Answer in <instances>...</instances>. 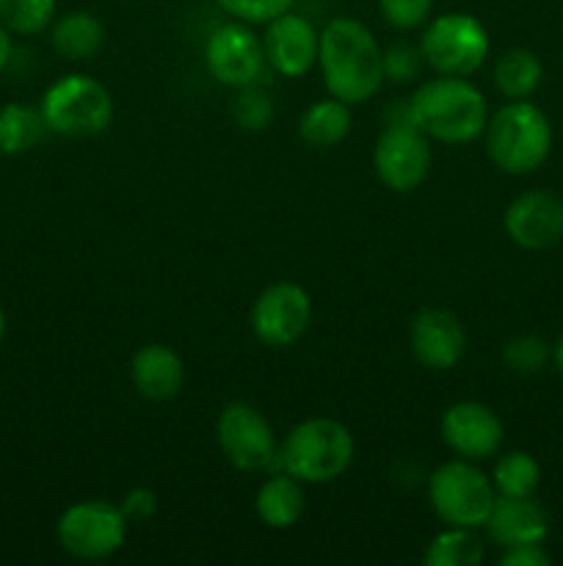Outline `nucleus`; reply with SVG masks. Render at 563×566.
<instances>
[{"label": "nucleus", "instance_id": "f8f14e48", "mask_svg": "<svg viewBox=\"0 0 563 566\" xmlns=\"http://www.w3.org/2000/svg\"><path fill=\"white\" fill-rule=\"evenodd\" d=\"M204 64H208L210 75L224 86H248L257 81L265 66L263 39L241 20L226 22L210 33L208 48H204Z\"/></svg>", "mask_w": 563, "mask_h": 566}, {"label": "nucleus", "instance_id": "7ed1b4c3", "mask_svg": "<svg viewBox=\"0 0 563 566\" xmlns=\"http://www.w3.org/2000/svg\"><path fill=\"white\" fill-rule=\"evenodd\" d=\"M353 462V434L331 418H309L293 426L279 448V468L301 484H329Z\"/></svg>", "mask_w": 563, "mask_h": 566}, {"label": "nucleus", "instance_id": "f3484780", "mask_svg": "<svg viewBox=\"0 0 563 566\" xmlns=\"http://www.w3.org/2000/svg\"><path fill=\"white\" fill-rule=\"evenodd\" d=\"M491 539L500 547L513 545H541L550 534L546 512L530 497L497 495L489 520L484 525Z\"/></svg>", "mask_w": 563, "mask_h": 566}, {"label": "nucleus", "instance_id": "1a4fd4ad", "mask_svg": "<svg viewBox=\"0 0 563 566\" xmlns=\"http://www.w3.org/2000/svg\"><path fill=\"white\" fill-rule=\"evenodd\" d=\"M428 142L431 138L412 119L386 122L373 149L379 180L397 193H408L423 186L431 171V160H434Z\"/></svg>", "mask_w": 563, "mask_h": 566}, {"label": "nucleus", "instance_id": "c9c22d12", "mask_svg": "<svg viewBox=\"0 0 563 566\" xmlns=\"http://www.w3.org/2000/svg\"><path fill=\"white\" fill-rule=\"evenodd\" d=\"M3 335H6V313L3 307H0V340H3Z\"/></svg>", "mask_w": 563, "mask_h": 566}, {"label": "nucleus", "instance_id": "b1692460", "mask_svg": "<svg viewBox=\"0 0 563 566\" xmlns=\"http://www.w3.org/2000/svg\"><path fill=\"white\" fill-rule=\"evenodd\" d=\"M423 562L428 566H475L484 562V542L475 528H447L431 539Z\"/></svg>", "mask_w": 563, "mask_h": 566}, {"label": "nucleus", "instance_id": "2eb2a0df", "mask_svg": "<svg viewBox=\"0 0 563 566\" xmlns=\"http://www.w3.org/2000/svg\"><path fill=\"white\" fill-rule=\"evenodd\" d=\"M408 346L414 359L431 370H450L464 357L467 335L450 310L425 307L419 310L408 326Z\"/></svg>", "mask_w": 563, "mask_h": 566}, {"label": "nucleus", "instance_id": "393cba45", "mask_svg": "<svg viewBox=\"0 0 563 566\" xmlns=\"http://www.w3.org/2000/svg\"><path fill=\"white\" fill-rule=\"evenodd\" d=\"M541 481V468L530 453L524 451H511L506 457L497 459L495 464V490L500 495L508 497H530L535 490H539Z\"/></svg>", "mask_w": 563, "mask_h": 566}, {"label": "nucleus", "instance_id": "423d86ee", "mask_svg": "<svg viewBox=\"0 0 563 566\" xmlns=\"http://www.w3.org/2000/svg\"><path fill=\"white\" fill-rule=\"evenodd\" d=\"M428 501L445 525L484 528L497 501V490L469 462H447L428 479Z\"/></svg>", "mask_w": 563, "mask_h": 566}, {"label": "nucleus", "instance_id": "f03ea898", "mask_svg": "<svg viewBox=\"0 0 563 566\" xmlns=\"http://www.w3.org/2000/svg\"><path fill=\"white\" fill-rule=\"evenodd\" d=\"M408 114L425 136L442 144L475 142L489 122L480 88L458 75L425 81L408 99Z\"/></svg>", "mask_w": 563, "mask_h": 566}, {"label": "nucleus", "instance_id": "dca6fc26", "mask_svg": "<svg viewBox=\"0 0 563 566\" xmlns=\"http://www.w3.org/2000/svg\"><path fill=\"white\" fill-rule=\"evenodd\" d=\"M506 232L517 247L539 252L563 238V199L550 191H528L506 210Z\"/></svg>", "mask_w": 563, "mask_h": 566}, {"label": "nucleus", "instance_id": "cd10ccee", "mask_svg": "<svg viewBox=\"0 0 563 566\" xmlns=\"http://www.w3.org/2000/svg\"><path fill=\"white\" fill-rule=\"evenodd\" d=\"M546 359H550V348H546V343L539 335H519L508 340L506 348H502V363L519 376L541 374Z\"/></svg>", "mask_w": 563, "mask_h": 566}, {"label": "nucleus", "instance_id": "7c9ffc66", "mask_svg": "<svg viewBox=\"0 0 563 566\" xmlns=\"http://www.w3.org/2000/svg\"><path fill=\"white\" fill-rule=\"evenodd\" d=\"M423 53L408 44H392L384 50V81L392 83H408L419 75L423 66Z\"/></svg>", "mask_w": 563, "mask_h": 566}, {"label": "nucleus", "instance_id": "473e14b6", "mask_svg": "<svg viewBox=\"0 0 563 566\" xmlns=\"http://www.w3.org/2000/svg\"><path fill=\"white\" fill-rule=\"evenodd\" d=\"M500 564L506 566H546L550 556L544 553L541 545H513L506 547V553L500 556Z\"/></svg>", "mask_w": 563, "mask_h": 566}, {"label": "nucleus", "instance_id": "9d476101", "mask_svg": "<svg viewBox=\"0 0 563 566\" xmlns=\"http://www.w3.org/2000/svg\"><path fill=\"white\" fill-rule=\"evenodd\" d=\"M215 437H219L221 451L230 459L232 468L243 470V473H257V470L279 464L274 429L252 403H226L215 423Z\"/></svg>", "mask_w": 563, "mask_h": 566}, {"label": "nucleus", "instance_id": "a878e982", "mask_svg": "<svg viewBox=\"0 0 563 566\" xmlns=\"http://www.w3.org/2000/svg\"><path fill=\"white\" fill-rule=\"evenodd\" d=\"M53 20L55 0H0V22L17 36H36Z\"/></svg>", "mask_w": 563, "mask_h": 566}, {"label": "nucleus", "instance_id": "5701e85b", "mask_svg": "<svg viewBox=\"0 0 563 566\" xmlns=\"http://www.w3.org/2000/svg\"><path fill=\"white\" fill-rule=\"evenodd\" d=\"M47 122L42 111L9 103L0 108V155H22L47 136Z\"/></svg>", "mask_w": 563, "mask_h": 566}, {"label": "nucleus", "instance_id": "2f4dec72", "mask_svg": "<svg viewBox=\"0 0 563 566\" xmlns=\"http://www.w3.org/2000/svg\"><path fill=\"white\" fill-rule=\"evenodd\" d=\"M121 514L127 517V523H141V520H149L155 512H158V495H155L152 490H144V486H138V490H130L125 495V501H121Z\"/></svg>", "mask_w": 563, "mask_h": 566}, {"label": "nucleus", "instance_id": "72a5a7b5", "mask_svg": "<svg viewBox=\"0 0 563 566\" xmlns=\"http://www.w3.org/2000/svg\"><path fill=\"white\" fill-rule=\"evenodd\" d=\"M9 59H11V31L0 22V70L9 64Z\"/></svg>", "mask_w": 563, "mask_h": 566}, {"label": "nucleus", "instance_id": "f704fd0d", "mask_svg": "<svg viewBox=\"0 0 563 566\" xmlns=\"http://www.w3.org/2000/svg\"><path fill=\"white\" fill-rule=\"evenodd\" d=\"M555 363H557V370L563 374V337L557 340V346H555Z\"/></svg>", "mask_w": 563, "mask_h": 566}, {"label": "nucleus", "instance_id": "20e7f679", "mask_svg": "<svg viewBox=\"0 0 563 566\" xmlns=\"http://www.w3.org/2000/svg\"><path fill=\"white\" fill-rule=\"evenodd\" d=\"M486 153L506 175H530L546 160L552 127L544 111L533 103L513 99L486 122Z\"/></svg>", "mask_w": 563, "mask_h": 566}, {"label": "nucleus", "instance_id": "9b49d317", "mask_svg": "<svg viewBox=\"0 0 563 566\" xmlns=\"http://www.w3.org/2000/svg\"><path fill=\"white\" fill-rule=\"evenodd\" d=\"M312 321L309 293L296 282H274L252 307V332L263 346L287 348L307 332Z\"/></svg>", "mask_w": 563, "mask_h": 566}, {"label": "nucleus", "instance_id": "c85d7f7f", "mask_svg": "<svg viewBox=\"0 0 563 566\" xmlns=\"http://www.w3.org/2000/svg\"><path fill=\"white\" fill-rule=\"evenodd\" d=\"M379 11L386 25L397 31H412L423 25L434 11V0H379Z\"/></svg>", "mask_w": 563, "mask_h": 566}, {"label": "nucleus", "instance_id": "aec40b11", "mask_svg": "<svg viewBox=\"0 0 563 566\" xmlns=\"http://www.w3.org/2000/svg\"><path fill=\"white\" fill-rule=\"evenodd\" d=\"M105 42V25L92 11H66L64 17L53 20L50 44L59 55L70 61L92 59L99 53Z\"/></svg>", "mask_w": 563, "mask_h": 566}, {"label": "nucleus", "instance_id": "bb28decb", "mask_svg": "<svg viewBox=\"0 0 563 566\" xmlns=\"http://www.w3.org/2000/svg\"><path fill=\"white\" fill-rule=\"evenodd\" d=\"M232 116L243 130H265L274 122V99L265 88H257L254 83L237 88L232 99Z\"/></svg>", "mask_w": 563, "mask_h": 566}, {"label": "nucleus", "instance_id": "4468645a", "mask_svg": "<svg viewBox=\"0 0 563 566\" xmlns=\"http://www.w3.org/2000/svg\"><path fill=\"white\" fill-rule=\"evenodd\" d=\"M318 48L320 33L301 14L285 11V14L265 22V64H270L285 77L307 75L318 64Z\"/></svg>", "mask_w": 563, "mask_h": 566}, {"label": "nucleus", "instance_id": "0eeeda50", "mask_svg": "<svg viewBox=\"0 0 563 566\" xmlns=\"http://www.w3.org/2000/svg\"><path fill=\"white\" fill-rule=\"evenodd\" d=\"M419 53L439 75H472L489 55V33L472 14L450 11L425 28Z\"/></svg>", "mask_w": 563, "mask_h": 566}, {"label": "nucleus", "instance_id": "412c9836", "mask_svg": "<svg viewBox=\"0 0 563 566\" xmlns=\"http://www.w3.org/2000/svg\"><path fill=\"white\" fill-rule=\"evenodd\" d=\"M351 133V105L329 97L309 105L298 119V136L315 149L337 147Z\"/></svg>", "mask_w": 563, "mask_h": 566}, {"label": "nucleus", "instance_id": "4be33fe9", "mask_svg": "<svg viewBox=\"0 0 563 566\" xmlns=\"http://www.w3.org/2000/svg\"><path fill=\"white\" fill-rule=\"evenodd\" d=\"M541 77H544V66L533 50H506L495 64V86L508 99H528L539 88Z\"/></svg>", "mask_w": 563, "mask_h": 566}, {"label": "nucleus", "instance_id": "c756f323", "mask_svg": "<svg viewBox=\"0 0 563 566\" xmlns=\"http://www.w3.org/2000/svg\"><path fill=\"white\" fill-rule=\"evenodd\" d=\"M215 3L235 20L248 22V25H265L274 17L290 11L293 0H215Z\"/></svg>", "mask_w": 563, "mask_h": 566}, {"label": "nucleus", "instance_id": "a211bd4d", "mask_svg": "<svg viewBox=\"0 0 563 566\" xmlns=\"http://www.w3.org/2000/svg\"><path fill=\"white\" fill-rule=\"evenodd\" d=\"M130 379L147 401H171L185 385V365L180 354L163 343H149L138 348L130 363Z\"/></svg>", "mask_w": 563, "mask_h": 566}, {"label": "nucleus", "instance_id": "39448f33", "mask_svg": "<svg viewBox=\"0 0 563 566\" xmlns=\"http://www.w3.org/2000/svg\"><path fill=\"white\" fill-rule=\"evenodd\" d=\"M42 116L53 133L70 138H92L108 130L114 119L110 92L92 75L59 77L42 97Z\"/></svg>", "mask_w": 563, "mask_h": 566}, {"label": "nucleus", "instance_id": "ddd939ff", "mask_svg": "<svg viewBox=\"0 0 563 566\" xmlns=\"http://www.w3.org/2000/svg\"><path fill=\"white\" fill-rule=\"evenodd\" d=\"M442 440L467 462H480L500 451L502 423L495 409L478 401H458L442 415Z\"/></svg>", "mask_w": 563, "mask_h": 566}, {"label": "nucleus", "instance_id": "6ab92c4d", "mask_svg": "<svg viewBox=\"0 0 563 566\" xmlns=\"http://www.w3.org/2000/svg\"><path fill=\"white\" fill-rule=\"evenodd\" d=\"M254 509L257 517L263 520L268 528L285 531L301 520L304 509H307V495H304V484L293 479L290 473H276L265 481L254 497Z\"/></svg>", "mask_w": 563, "mask_h": 566}, {"label": "nucleus", "instance_id": "f257e3e1", "mask_svg": "<svg viewBox=\"0 0 563 566\" xmlns=\"http://www.w3.org/2000/svg\"><path fill=\"white\" fill-rule=\"evenodd\" d=\"M318 64L331 97L359 105L384 83V50L364 22L337 17L320 31Z\"/></svg>", "mask_w": 563, "mask_h": 566}, {"label": "nucleus", "instance_id": "6e6552de", "mask_svg": "<svg viewBox=\"0 0 563 566\" xmlns=\"http://www.w3.org/2000/svg\"><path fill=\"white\" fill-rule=\"evenodd\" d=\"M127 536V517L119 506L105 501H83L66 509L59 520V542L72 558L103 562L110 558Z\"/></svg>", "mask_w": 563, "mask_h": 566}]
</instances>
